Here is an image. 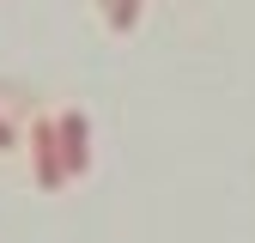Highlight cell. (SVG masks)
Segmentation results:
<instances>
[{
    "mask_svg": "<svg viewBox=\"0 0 255 243\" xmlns=\"http://www.w3.org/2000/svg\"><path fill=\"white\" fill-rule=\"evenodd\" d=\"M30 170H37V189H61V182H67V158H61V128H55V116L30 122Z\"/></svg>",
    "mask_w": 255,
    "mask_h": 243,
    "instance_id": "1",
    "label": "cell"
},
{
    "mask_svg": "<svg viewBox=\"0 0 255 243\" xmlns=\"http://www.w3.org/2000/svg\"><path fill=\"white\" fill-rule=\"evenodd\" d=\"M55 128H61V158H67V176H85V170H91V122H85V110H61Z\"/></svg>",
    "mask_w": 255,
    "mask_h": 243,
    "instance_id": "2",
    "label": "cell"
},
{
    "mask_svg": "<svg viewBox=\"0 0 255 243\" xmlns=\"http://www.w3.org/2000/svg\"><path fill=\"white\" fill-rule=\"evenodd\" d=\"M104 18H110L116 37H122V30H134V24H140V0H104Z\"/></svg>",
    "mask_w": 255,
    "mask_h": 243,
    "instance_id": "3",
    "label": "cell"
},
{
    "mask_svg": "<svg viewBox=\"0 0 255 243\" xmlns=\"http://www.w3.org/2000/svg\"><path fill=\"white\" fill-rule=\"evenodd\" d=\"M12 146H18V134H12V122L0 116V152H12Z\"/></svg>",
    "mask_w": 255,
    "mask_h": 243,
    "instance_id": "4",
    "label": "cell"
}]
</instances>
